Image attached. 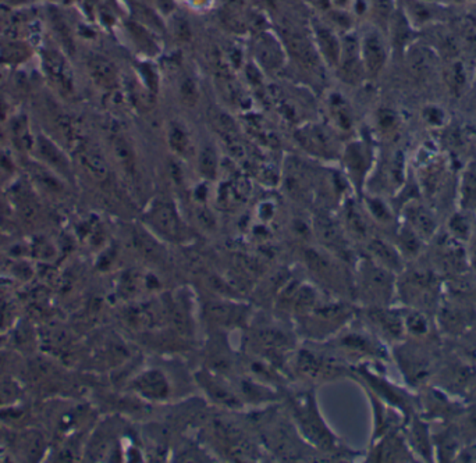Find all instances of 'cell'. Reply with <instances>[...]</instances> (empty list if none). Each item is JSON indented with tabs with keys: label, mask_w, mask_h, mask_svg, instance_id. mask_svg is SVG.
I'll return each instance as SVG.
<instances>
[{
	"label": "cell",
	"mask_w": 476,
	"mask_h": 463,
	"mask_svg": "<svg viewBox=\"0 0 476 463\" xmlns=\"http://www.w3.org/2000/svg\"><path fill=\"white\" fill-rule=\"evenodd\" d=\"M144 223L155 235L173 243H184L193 235L176 204L166 198H156L149 204L144 212Z\"/></svg>",
	"instance_id": "obj_1"
},
{
	"label": "cell",
	"mask_w": 476,
	"mask_h": 463,
	"mask_svg": "<svg viewBox=\"0 0 476 463\" xmlns=\"http://www.w3.org/2000/svg\"><path fill=\"white\" fill-rule=\"evenodd\" d=\"M359 53L365 71V78L369 81L378 79L386 70L390 60V42L385 31L372 22L364 25L358 31Z\"/></svg>",
	"instance_id": "obj_2"
},
{
	"label": "cell",
	"mask_w": 476,
	"mask_h": 463,
	"mask_svg": "<svg viewBox=\"0 0 476 463\" xmlns=\"http://www.w3.org/2000/svg\"><path fill=\"white\" fill-rule=\"evenodd\" d=\"M294 416L301 433L309 443L323 450L336 448V437L320 418L315 400L311 394H304L294 401Z\"/></svg>",
	"instance_id": "obj_3"
},
{
	"label": "cell",
	"mask_w": 476,
	"mask_h": 463,
	"mask_svg": "<svg viewBox=\"0 0 476 463\" xmlns=\"http://www.w3.org/2000/svg\"><path fill=\"white\" fill-rule=\"evenodd\" d=\"M287 59V47L276 32L263 28L255 33L251 45V61L263 74H277L285 67Z\"/></svg>",
	"instance_id": "obj_4"
},
{
	"label": "cell",
	"mask_w": 476,
	"mask_h": 463,
	"mask_svg": "<svg viewBox=\"0 0 476 463\" xmlns=\"http://www.w3.org/2000/svg\"><path fill=\"white\" fill-rule=\"evenodd\" d=\"M339 134L327 123H304L295 131V139L309 155L319 159L340 158Z\"/></svg>",
	"instance_id": "obj_5"
},
{
	"label": "cell",
	"mask_w": 476,
	"mask_h": 463,
	"mask_svg": "<svg viewBox=\"0 0 476 463\" xmlns=\"http://www.w3.org/2000/svg\"><path fill=\"white\" fill-rule=\"evenodd\" d=\"M311 38L320 61L330 70H336L341 52V32L329 21L322 18L311 20Z\"/></svg>",
	"instance_id": "obj_6"
},
{
	"label": "cell",
	"mask_w": 476,
	"mask_h": 463,
	"mask_svg": "<svg viewBox=\"0 0 476 463\" xmlns=\"http://www.w3.org/2000/svg\"><path fill=\"white\" fill-rule=\"evenodd\" d=\"M337 75L350 85H357L365 78V71L359 53L358 31L350 29L341 33V52L340 60L334 70Z\"/></svg>",
	"instance_id": "obj_7"
},
{
	"label": "cell",
	"mask_w": 476,
	"mask_h": 463,
	"mask_svg": "<svg viewBox=\"0 0 476 463\" xmlns=\"http://www.w3.org/2000/svg\"><path fill=\"white\" fill-rule=\"evenodd\" d=\"M348 179L357 185H362L372 163V149L364 139L350 141L340 155Z\"/></svg>",
	"instance_id": "obj_8"
},
{
	"label": "cell",
	"mask_w": 476,
	"mask_h": 463,
	"mask_svg": "<svg viewBox=\"0 0 476 463\" xmlns=\"http://www.w3.org/2000/svg\"><path fill=\"white\" fill-rule=\"evenodd\" d=\"M326 123L339 134L348 135L355 130V116L348 99L337 91L327 93L325 100Z\"/></svg>",
	"instance_id": "obj_9"
},
{
	"label": "cell",
	"mask_w": 476,
	"mask_h": 463,
	"mask_svg": "<svg viewBox=\"0 0 476 463\" xmlns=\"http://www.w3.org/2000/svg\"><path fill=\"white\" fill-rule=\"evenodd\" d=\"M411 73L419 79H428L439 68L440 56L432 45L414 40L404 52Z\"/></svg>",
	"instance_id": "obj_10"
},
{
	"label": "cell",
	"mask_w": 476,
	"mask_h": 463,
	"mask_svg": "<svg viewBox=\"0 0 476 463\" xmlns=\"http://www.w3.org/2000/svg\"><path fill=\"white\" fill-rule=\"evenodd\" d=\"M400 8L415 31L432 28L443 20V11L435 0H403Z\"/></svg>",
	"instance_id": "obj_11"
},
{
	"label": "cell",
	"mask_w": 476,
	"mask_h": 463,
	"mask_svg": "<svg viewBox=\"0 0 476 463\" xmlns=\"http://www.w3.org/2000/svg\"><path fill=\"white\" fill-rule=\"evenodd\" d=\"M442 78L447 92L456 99L466 95L473 81L470 77L468 64L461 56L445 60L442 67Z\"/></svg>",
	"instance_id": "obj_12"
},
{
	"label": "cell",
	"mask_w": 476,
	"mask_h": 463,
	"mask_svg": "<svg viewBox=\"0 0 476 463\" xmlns=\"http://www.w3.org/2000/svg\"><path fill=\"white\" fill-rule=\"evenodd\" d=\"M406 223L418 232L425 241L432 239L438 232V222L435 215L424 204L418 201H410L404 209Z\"/></svg>",
	"instance_id": "obj_13"
},
{
	"label": "cell",
	"mask_w": 476,
	"mask_h": 463,
	"mask_svg": "<svg viewBox=\"0 0 476 463\" xmlns=\"http://www.w3.org/2000/svg\"><path fill=\"white\" fill-rule=\"evenodd\" d=\"M166 139L170 151L180 159H190L195 153L193 134L188 126L179 119L169 121Z\"/></svg>",
	"instance_id": "obj_14"
},
{
	"label": "cell",
	"mask_w": 476,
	"mask_h": 463,
	"mask_svg": "<svg viewBox=\"0 0 476 463\" xmlns=\"http://www.w3.org/2000/svg\"><path fill=\"white\" fill-rule=\"evenodd\" d=\"M135 388L149 401H163L170 394V386L166 376L156 369L144 372L135 380Z\"/></svg>",
	"instance_id": "obj_15"
},
{
	"label": "cell",
	"mask_w": 476,
	"mask_h": 463,
	"mask_svg": "<svg viewBox=\"0 0 476 463\" xmlns=\"http://www.w3.org/2000/svg\"><path fill=\"white\" fill-rule=\"evenodd\" d=\"M368 249L372 255V260L379 263L380 266L386 267L387 270H401L403 259L399 248L392 245L386 239L382 238H372L368 243Z\"/></svg>",
	"instance_id": "obj_16"
},
{
	"label": "cell",
	"mask_w": 476,
	"mask_h": 463,
	"mask_svg": "<svg viewBox=\"0 0 476 463\" xmlns=\"http://www.w3.org/2000/svg\"><path fill=\"white\" fill-rule=\"evenodd\" d=\"M88 68L92 79L101 88L113 89L117 86L120 75L116 64L112 60L103 56H94L88 63Z\"/></svg>",
	"instance_id": "obj_17"
},
{
	"label": "cell",
	"mask_w": 476,
	"mask_h": 463,
	"mask_svg": "<svg viewBox=\"0 0 476 463\" xmlns=\"http://www.w3.org/2000/svg\"><path fill=\"white\" fill-rule=\"evenodd\" d=\"M198 381L202 384L208 395L218 404L228 407V408H239L241 402L238 400L237 395L225 384L222 383L218 377L209 373H202L198 374Z\"/></svg>",
	"instance_id": "obj_18"
},
{
	"label": "cell",
	"mask_w": 476,
	"mask_h": 463,
	"mask_svg": "<svg viewBox=\"0 0 476 463\" xmlns=\"http://www.w3.org/2000/svg\"><path fill=\"white\" fill-rule=\"evenodd\" d=\"M197 167L200 176L207 181H214L218 179L221 169V159L218 151L214 145H205L197 153Z\"/></svg>",
	"instance_id": "obj_19"
},
{
	"label": "cell",
	"mask_w": 476,
	"mask_h": 463,
	"mask_svg": "<svg viewBox=\"0 0 476 463\" xmlns=\"http://www.w3.org/2000/svg\"><path fill=\"white\" fill-rule=\"evenodd\" d=\"M424 242H426L419 234L414 232L406 222L399 227L397 232V248L401 255L415 257L422 252Z\"/></svg>",
	"instance_id": "obj_20"
},
{
	"label": "cell",
	"mask_w": 476,
	"mask_h": 463,
	"mask_svg": "<svg viewBox=\"0 0 476 463\" xmlns=\"http://www.w3.org/2000/svg\"><path fill=\"white\" fill-rule=\"evenodd\" d=\"M375 127L382 137L386 138L394 137L400 131L401 116L399 114L397 110L387 106H382L375 113Z\"/></svg>",
	"instance_id": "obj_21"
},
{
	"label": "cell",
	"mask_w": 476,
	"mask_h": 463,
	"mask_svg": "<svg viewBox=\"0 0 476 463\" xmlns=\"http://www.w3.org/2000/svg\"><path fill=\"white\" fill-rule=\"evenodd\" d=\"M113 151L114 156L119 160V163L123 166V169L128 173L135 172L137 166V158L133 144L128 138H126L123 134H116L113 138Z\"/></svg>",
	"instance_id": "obj_22"
},
{
	"label": "cell",
	"mask_w": 476,
	"mask_h": 463,
	"mask_svg": "<svg viewBox=\"0 0 476 463\" xmlns=\"http://www.w3.org/2000/svg\"><path fill=\"white\" fill-rule=\"evenodd\" d=\"M397 7L399 6L396 4V0H369V14L372 24L386 32Z\"/></svg>",
	"instance_id": "obj_23"
},
{
	"label": "cell",
	"mask_w": 476,
	"mask_h": 463,
	"mask_svg": "<svg viewBox=\"0 0 476 463\" xmlns=\"http://www.w3.org/2000/svg\"><path fill=\"white\" fill-rule=\"evenodd\" d=\"M372 321L379 326V328L386 333L387 335L397 338L404 331V319L396 314L394 312H385V310H375L371 314Z\"/></svg>",
	"instance_id": "obj_24"
},
{
	"label": "cell",
	"mask_w": 476,
	"mask_h": 463,
	"mask_svg": "<svg viewBox=\"0 0 476 463\" xmlns=\"http://www.w3.org/2000/svg\"><path fill=\"white\" fill-rule=\"evenodd\" d=\"M344 219H345V226L348 229V232H351L354 236L361 238V239L368 238L369 226H368L366 218L354 202H348L345 205Z\"/></svg>",
	"instance_id": "obj_25"
},
{
	"label": "cell",
	"mask_w": 476,
	"mask_h": 463,
	"mask_svg": "<svg viewBox=\"0 0 476 463\" xmlns=\"http://www.w3.org/2000/svg\"><path fill=\"white\" fill-rule=\"evenodd\" d=\"M251 187L246 179L237 176L225 184V188L221 190V202L225 204H239L244 202L249 197Z\"/></svg>",
	"instance_id": "obj_26"
},
{
	"label": "cell",
	"mask_w": 476,
	"mask_h": 463,
	"mask_svg": "<svg viewBox=\"0 0 476 463\" xmlns=\"http://www.w3.org/2000/svg\"><path fill=\"white\" fill-rule=\"evenodd\" d=\"M179 98L181 100V103L187 107H195L200 102L201 98V86L198 79L191 75V74H186L181 77V79L179 81Z\"/></svg>",
	"instance_id": "obj_27"
},
{
	"label": "cell",
	"mask_w": 476,
	"mask_h": 463,
	"mask_svg": "<svg viewBox=\"0 0 476 463\" xmlns=\"http://www.w3.org/2000/svg\"><path fill=\"white\" fill-rule=\"evenodd\" d=\"M460 202L463 211L476 209V170L468 169L463 174L460 185Z\"/></svg>",
	"instance_id": "obj_28"
},
{
	"label": "cell",
	"mask_w": 476,
	"mask_h": 463,
	"mask_svg": "<svg viewBox=\"0 0 476 463\" xmlns=\"http://www.w3.org/2000/svg\"><path fill=\"white\" fill-rule=\"evenodd\" d=\"M365 208H366V212L371 215V218L383 226H390L394 222V215L390 206L382 198H378V197L366 198Z\"/></svg>",
	"instance_id": "obj_29"
},
{
	"label": "cell",
	"mask_w": 476,
	"mask_h": 463,
	"mask_svg": "<svg viewBox=\"0 0 476 463\" xmlns=\"http://www.w3.org/2000/svg\"><path fill=\"white\" fill-rule=\"evenodd\" d=\"M81 162L84 167L91 173L92 177L96 180H105L109 174V169L106 165V160L92 149H87L81 153Z\"/></svg>",
	"instance_id": "obj_30"
},
{
	"label": "cell",
	"mask_w": 476,
	"mask_h": 463,
	"mask_svg": "<svg viewBox=\"0 0 476 463\" xmlns=\"http://www.w3.org/2000/svg\"><path fill=\"white\" fill-rule=\"evenodd\" d=\"M449 235L466 242L470 241L473 236V225L463 212L461 213H454L450 220H449Z\"/></svg>",
	"instance_id": "obj_31"
},
{
	"label": "cell",
	"mask_w": 476,
	"mask_h": 463,
	"mask_svg": "<svg viewBox=\"0 0 476 463\" xmlns=\"http://www.w3.org/2000/svg\"><path fill=\"white\" fill-rule=\"evenodd\" d=\"M315 232L319 235V238L327 245L340 243L341 241V232L337 227V225L329 219V218H319L315 222Z\"/></svg>",
	"instance_id": "obj_32"
},
{
	"label": "cell",
	"mask_w": 476,
	"mask_h": 463,
	"mask_svg": "<svg viewBox=\"0 0 476 463\" xmlns=\"http://www.w3.org/2000/svg\"><path fill=\"white\" fill-rule=\"evenodd\" d=\"M466 312L457 306H446L442 310V321L447 331L459 333L466 327Z\"/></svg>",
	"instance_id": "obj_33"
},
{
	"label": "cell",
	"mask_w": 476,
	"mask_h": 463,
	"mask_svg": "<svg viewBox=\"0 0 476 463\" xmlns=\"http://www.w3.org/2000/svg\"><path fill=\"white\" fill-rule=\"evenodd\" d=\"M421 119L424 123L432 128H443L447 121V112L439 105H426L421 110Z\"/></svg>",
	"instance_id": "obj_34"
},
{
	"label": "cell",
	"mask_w": 476,
	"mask_h": 463,
	"mask_svg": "<svg viewBox=\"0 0 476 463\" xmlns=\"http://www.w3.org/2000/svg\"><path fill=\"white\" fill-rule=\"evenodd\" d=\"M404 328H407L415 337H425L431 327L426 316L422 312H410L404 317Z\"/></svg>",
	"instance_id": "obj_35"
},
{
	"label": "cell",
	"mask_w": 476,
	"mask_h": 463,
	"mask_svg": "<svg viewBox=\"0 0 476 463\" xmlns=\"http://www.w3.org/2000/svg\"><path fill=\"white\" fill-rule=\"evenodd\" d=\"M47 57V70L53 74V77H56L57 79H60V82H63V85H66L67 82L71 84V77L68 73V67L64 64V61L56 56V54H49Z\"/></svg>",
	"instance_id": "obj_36"
},
{
	"label": "cell",
	"mask_w": 476,
	"mask_h": 463,
	"mask_svg": "<svg viewBox=\"0 0 476 463\" xmlns=\"http://www.w3.org/2000/svg\"><path fill=\"white\" fill-rule=\"evenodd\" d=\"M42 447H43V444H42V440H40V437H34V439H31L29 440V443H28V455L32 458H35V457H39L40 455V453H42Z\"/></svg>",
	"instance_id": "obj_37"
},
{
	"label": "cell",
	"mask_w": 476,
	"mask_h": 463,
	"mask_svg": "<svg viewBox=\"0 0 476 463\" xmlns=\"http://www.w3.org/2000/svg\"><path fill=\"white\" fill-rule=\"evenodd\" d=\"M191 8H208L212 0H184Z\"/></svg>",
	"instance_id": "obj_38"
},
{
	"label": "cell",
	"mask_w": 476,
	"mask_h": 463,
	"mask_svg": "<svg viewBox=\"0 0 476 463\" xmlns=\"http://www.w3.org/2000/svg\"><path fill=\"white\" fill-rule=\"evenodd\" d=\"M454 1H457V3H467V1H470V0H454Z\"/></svg>",
	"instance_id": "obj_39"
},
{
	"label": "cell",
	"mask_w": 476,
	"mask_h": 463,
	"mask_svg": "<svg viewBox=\"0 0 476 463\" xmlns=\"http://www.w3.org/2000/svg\"><path fill=\"white\" fill-rule=\"evenodd\" d=\"M474 82L476 84V75H475V79H474Z\"/></svg>",
	"instance_id": "obj_40"
}]
</instances>
